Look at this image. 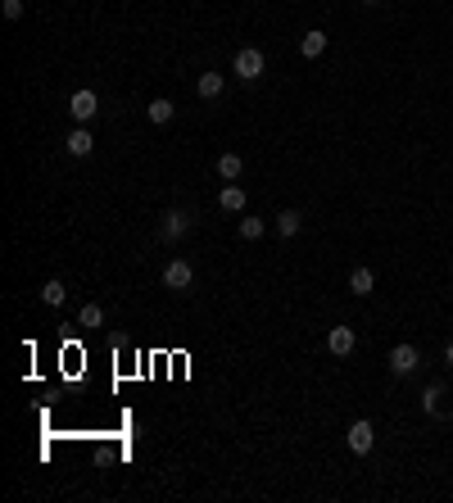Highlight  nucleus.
<instances>
[{"label": "nucleus", "mask_w": 453, "mask_h": 503, "mask_svg": "<svg viewBox=\"0 0 453 503\" xmlns=\"http://www.w3.org/2000/svg\"><path fill=\"white\" fill-rule=\"evenodd\" d=\"M363 5H381V0H363Z\"/></svg>", "instance_id": "obj_22"}, {"label": "nucleus", "mask_w": 453, "mask_h": 503, "mask_svg": "<svg viewBox=\"0 0 453 503\" xmlns=\"http://www.w3.org/2000/svg\"><path fill=\"white\" fill-rule=\"evenodd\" d=\"M172 113H177V109H172L168 95H159V100H150V104H146V118H150V123H159V128H163V123H172Z\"/></svg>", "instance_id": "obj_13"}, {"label": "nucleus", "mask_w": 453, "mask_h": 503, "mask_svg": "<svg viewBox=\"0 0 453 503\" xmlns=\"http://www.w3.org/2000/svg\"><path fill=\"white\" fill-rule=\"evenodd\" d=\"M349 290H354V295H372V290H377L372 268H349Z\"/></svg>", "instance_id": "obj_12"}, {"label": "nucleus", "mask_w": 453, "mask_h": 503, "mask_svg": "<svg viewBox=\"0 0 453 503\" xmlns=\"http://www.w3.org/2000/svg\"><path fill=\"white\" fill-rule=\"evenodd\" d=\"M218 177L223 181H240L245 177V159H240V154H223V159H218Z\"/></svg>", "instance_id": "obj_11"}, {"label": "nucleus", "mask_w": 453, "mask_h": 503, "mask_svg": "<svg viewBox=\"0 0 453 503\" xmlns=\"http://www.w3.org/2000/svg\"><path fill=\"white\" fill-rule=\"evenodd\" d=\"M300 227H304L300 209H281V214H277V231H281V236H300Z\"/></svg>", "instance_id": "obj_15"}, {"label": "nucleus", "mask_w": 453, "mask_h": 503, "mask_svg": "<svg viewBox=\"0 0 453 503\" xmlns=\"http://www.w3.org/2000/svg\"><path fill=\"white\" fill-rule=\"evenodd\" d=\"M445 363H449V367H453V340H449V345H445Z\"/></svg>", "instance_id": "obj_21"}, {"label": "nucleus", "mask_w": 453, "mask_h": 503, "mask_svg": "<svg viewBox=\"0 0 453 503\" xmlns=\"http://www.w3.org/2000/svg\"><path fill=\"white\" fill-rule=\"evenodd\" d=\"M195 91H200V100H218V95L227 91V77H223V73H200Z\"/></svg>", "instance_id": "obj_9"}, {"label": "nucleus", "mask_w": 453, "mask_h": 503, "mask_svg": "<svg viewBox=\"0 0 453 503\" xmlns=\"http://www.w3.org/2000/svg\"><path fill=\"white\" fill-rule=\"evenodd\" d=\"M300 55L304 60H317V55H326V32H304V41H300Z\"/></svg>", "instance_id": "obj_14"}, {"label": "nucleus", "mask_w": 453, "mask_h": 503, "mask_svg": "<svg viewBox=\"0 0 453 503\" xmlns=\"http://www.w3.org/2000/svg\"><path fill=\"white\" fill-rule=\"evenodd\" d=\"M190 231V214L186 209H168V214H163V222H159V236L163 240H181Z\"/></svg>", "instance_id": "obj_6"}, {"label": "nucleus", "mask_w": 453, "mask_h": 503, "mask_svg": "<svg viewBox=\"0 0 453 503\" xmlns=\"http://www.w3.org/2000/svg\"><path fill=\"white\" fill-rule=\"evenodd\" d=\"M218 205H223L227 214H245V186H236V181H231V186H223Z\"/></svg>", "instance_id": "obj_10"}, {"label": "nucleus", "mask_w": 453, "mask_h": 503, "mask_svg": "<svg viewBox=\"0 0 453 503\" xmlns=\"http://www.w3.org/2000/svg\"><path fill=\"white\" fill-rule=\"evenodd\" d=\"M440 399H445V385H426L421 390V408L426 413H440Z\"/></svg>", "instance_id": "obj_19"}, {"label": "nucleus", "mask_w": 453, "mask_h": 503, "mask_svg": "<svg viewBox=\"0 0 453 503\" xmlns=\"http://www.w3.org/2000/svg\"><path fill=\"white\" fill-rule=\"evenodd\" d=\"M263 69H267V60H263V50H258V46H240L236 60H231V73H236L240 82H258Z\"/></svg>", "instance_id": "obj_1"}, {"label": "nucleus", "mask_w": 453, "mask_h": 503, "mask_svg": "<svg viewBox=\"0 0 453 503\" xmlns=\"http://www.w3.org/2000/svg\"><path fill=\"white\" fill-rule=\"evenodd\" d=\"M417 363H421L417 345H394V350H390V372L394 376H412V372H417Z\"/></svg>", "instance_id": "obj_4"}, {"label": "nucleus", "mask_w": 453, "mask_h": 503, "mask_svg": "<svg viewBox=\"0 0 453 503\" xmlns=\"http://www.w3.org/2000/svg\"><path fill=\"white\" fill-rule=\"evenodd\" d=\"M354 345H358V336H354V326H331L326 331V350L335 354V359H349Z\"/></svg>", "instance_id": "obj_7"}, {"label": "nucleus", "mask_w": 453, "mask_h": 503, "mask_svg": "<svg viewBox=\"0 0 453 503\" xmlns=\"http://www.w3.org/2000/svg\"><path fill=\"white\" fill-rule=\"evenodd\" d=\"M64 150H69L73 159H86V154L95 150V137H91V128H82V123H77V128L69 132V137H64Z\"/></svg>", "instance_id": "obj_8"}, {"label": "nucleus", "mask_w": 453, "mask_h": 503, "mask_svg": "<svg viewBox=\"0 0 453 503\" xmlns=\"http://www.w3.org/2000/svg\"><path fill=\"white\" fill-rule=\"evenodd\" d=\"M64 299H69V290H64L60 277H50V282L41 286V304H50V308H64Z\"/></svg>", "instance_id": "obj_16"}, {"label": "nucleus", "mask_w": 453, "mask_h": 503, "mask_svg": "<svg viewBox=\"0 0 453 503\" xmlns=\"http://www.w3.org/2000/svg\"><path fill=\"white\" fill-rule=\"evenodd\" d=\"M77 322H82V326H91V331H95V326H104V308H100V304H82Z\"/></svg>", "instance_id": "obj_18"}, {"label": "nucleus", "mask_w": 453, "mask_h": 503, "mask_svg": "<svg viewBox=\"0 0 453 503\" xmlns=\"http://www.w3.org/2000/svg\"><path fill=\"white\" fill-rule=\"evenodd\" d=\"M240 240H263V231H267V222L263 218H240Z\"/></svg>", "instance_id": "obj_17"}, {"label": "nucleus", "mask_w": 453, "mask_h": 503, "mask_svg": "<svg viewBox=\"0 0 453 503\" xmlns=\"http://www.w3.org/2000/svg\"><path fill=\"white\" fill-rule=\"evenodd\" d=\"M5 18L14 23V18H23V0H5Z\"/></svg>", "instance_id": "obj_20"}, {"label": "nucleus", "mask_w": 453, "mask_h": 503, "mask_svg": "<svg viewBox=\"0 0 453 503\" xmlns=\"http://www.w3.org/2000/svg\"><path fill=\"white\" fill-rule=\"evenodd\" d=\"M190 282H195V268H190L186 259H172V263L163 268V286L168 290H190Z\"/></svg>", "instance_id": "obj_5"}, {"label": "nucleus", "mask_w": 453, "mask_h": 503, "mask_svg": "<svg viewBox=\"0 0 453 503\" xmlns=\"http://www.w3.org/2000/svg\"><path fill=\"white\" fill-rule=\"evenodd\" d=\"M69 113H73V118H77V123L86 128V123H91L95 113H100V95H95V91H86V86H82V91H73V100H69Z\"/></svg>", "instance_id": "obj_3"}, {"label": "nucleus", "mask_w": 453, "mask_h": 503, "mask_svg": "<svg viewBox=\"0 0 453 503\" xmlns=\"http://www.w3.org/2000/svg\"><path fill=\"white\" fill-rule=\"evenodd\" d=\"M344 444H349L354 453H372V444H377V427H372L368 418H358V422H349V431H344Z\"/></svg>", "instance_id": "obj_2"}]
</instances>
